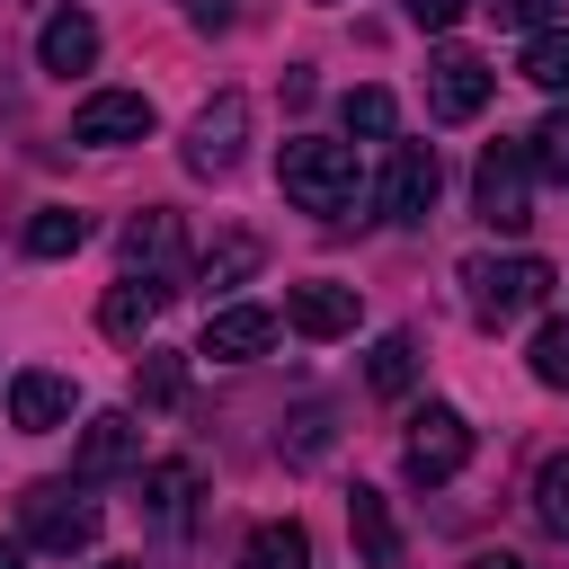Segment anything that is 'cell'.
<instances>
[{
    "label": "cell",
    "instance_id": "obj_25",
    "mask_svg": "<svg viewBox=\"0 0 569 569\" xmlns=\"http://www.w3.org/2000/svg\"><path fill=\"white\" fill-rule=\"evenodd\" d=\"M533 516H542V525L569 542V453H551V462L533 471Z\"/></svg>",
    "mask_w": 569,
    "mask_h": 569
},
{
    "label": "cell",
    "instance_id": "obj_4",
    "mask_svg": "<svg viewBox=\"0 0 569 569\" xmlns=\"http://www.w3.org/2000/svg\"><path fill=\"white\" fill-rule=\"evenodd\" d=\"M471 204H480L489 231H525V222H533V160H525V142H489V151H480Z\"/></svg>",
    "mask_w": 569,
    "mask_h": 569
},
{
    "label": "cell",
    "instance_id": "obj_19",
    "mask_svg": "<svg viewBox=\"0 0 569 569\" xmlns=\"http://www.w3.org/2000/svg\"><path fill=\"white\" fill-rule=\"evenodd\" d=\"M240 569H311V533L293 516H267L249 542H240Z\"/></svg>",
    "mask_w": 569,
    "mask_h": 569
},
{
    "label": "cell",
    "instance_id": "obj_24",
    "mask_svg": "<svg viewBox=\"0 0 569 569\" xmlns=\"http://www.w3.org/2000/svg\"><path fill=\"white\" fill-rule=\"evenodd\" d=\"M525 160H533V169H542L551 187H569V107L533 124V142H525Z\"/></svg>",
    "mask_w": 569,
    "mask_h": 569
},
{
    "label": "cell",
    "instance_id": "obj_11",
    "mask_svg": "<svg viewBox=\"0 0 569 569\" xmlns=\"http://www.w3.org/2000/svg\"><path fill=\"white\" fill-rule=\"evenodd\" d=\"M436 204V151L427 142H391V169H382V222H427Z\"/></svg>",
    "mask_w": 569,
    "mask_h": 569
},
{
    "label": "cell",
    "instance_id": "obj_26",
    "mask_svg": "<svg viewBox=\"0 0 569 569\" xmlns=\"http://www.w3.org/2000/svg\"><path fill=\"white\" fill-rule=\"evenodd\" d=\"M525 365H533V382L569 391V320H542V329H533V356H525Z\"/></svg>",
    "mask_w": 569,
    "mask_h": 569
},
{
    "label": "cell",
    "instance_id": "obj_31",
    "mask_svg": "<svg viewBox=\"0 0 569 569\" xmlns=\"http://www.w3.org/2000/svg\"><path fill=\"white\" fill-rule=\"evenodd\" d=\"M178 9H187L196 27H222V18H231V0H178Z\"/></svg>",
    "mask_w": 569,
    "mask_h": 569
},
{
    "label": "cell",
    "instance_id": "obj_14",
    "mask_svg": "<svg viewBox=\"0 0 569 569\" xmlns=\"http://www.w3.org/2000/svg\"><path fill=\"white\" fill-rule=\"evenodd\" d=\"M267 347H276V311H258V302H222L204 320V356H222V365H249Z\"/></svg>",
    "mask_w": 569,
    "mask_h": 569
},
{
    "label": "cell",
    "instance_id": "obj_23",
    "mask_svg": "<svg viewBox=\"0 0 569 569\" xmlns=\"http://www.w3.org/2000/svg\"><path fill=\"white\" fill-rule=\"evenodd\" d=\"M80 240H89V222H80L71 204H44V213L27 222V249H36V258H71Z\"/></svg>",
    "mask_w": 569,
    "mask_h": 569
},
{
    "label": "cell",
    "instance_id": "obj_33",
    "mask_svg": "<svg viewBox=\"0 0 569 569\" xmlns=\"http://www.w3.org/2000/svg\"><path fill=\"white\" fill-rule=\"evenodd\" d=\"M0 569H27V551H18V542H0Z\"/></svg>",
    "mask_w": 569,
    "mask_h": 569
},
{
    "label": "cell",
    "instance_id": "obj_13",
    "mask_svg": "<svg viewBox=\"0 0 569 569\" xmlns=\"http://www.w3.org/2000/svg\"><path fill=\"white\" fill-rule=\"evenodd\" d=\"M284 320H293L302 338H347V329H356V284L311 276V284H293V293H284Z\"/></svg>",
    "mask_w": 569,
    "mask_h": 569
},
{
    "label": "cell",
    "instance_id": "obj_3",
    "mask_svg": "<svg viewBox=\"0 0 569 569\" xmlns=\"http://www.w3.org/2000/svg\"><path fill=\"white\" fill-rule=\"evenodd\" d=\"M18 533H27L36 551L71 560V551L98 542V498H80L71 480H36V489H18Z\"/></svg>",
    "mask_w": 569,
    "mask_h": 569
},
{
    "label": "cell",
    "instance_id": "obj_28",
    "mask_svg": "<svg viewBox=\"0 0 569 569\" xmlns=\"http://www.w3.org/2000/svg\"><path fill=\"white\" fill-rule=\"evenodd\" d=\"M178 391H187V365H178V356H160V347H151V356H142V400H151V409H169V400H178Z\"/></svg>",
    "mask_w": 569,
    "mask_h": 569
},
{
    "label": "cell",
    "instance_id": "obj_27",
    "mask_svg": "<svg viewBox=\"0 0 569 569\" xmlns=\"http://www.w3.org/2000/svg\"><path fill=\"white\" fill-rule=\"evenodd\" d=\"M400 124V107H391V89H347V133H365V142H382Z\"/></svg>",
    "mask_w": 569,
    "mask_h": 569
},
{
    "label": "cell",
    "instance_id": "obj_22",
    "mask_svg": "<svg viewBox=\"0 0 569 569\" xmlns=\"http://www.w3.org/2000/svg\"><path fill=\"white\" fill-rule=\"evenodd\" d=\"M533 89H569V27H533L525 36V62H516Z\"/></svg>",
    "mask_w": 569,
    "mask_h": 569
},
{
    "label": "cell",
    "instance_id": "obj_20",
    "mask_svg": "<svg viewBox=\"0 0 569 569\" xmlns=\"http://www.w3.org/2000/svg\"><path fill=\"white\" fill-rule=\"evenodd\" d=\"M365 382H373V400H400V391L418 382V338H409V329H382L373 356H365Z\"/></svg>",
    "mask_w": 569,
    "mask_h": 569
},
{
    "label": "cell",
    "instance_id": "obj_32",
    "mask_svg": "<svg viewBox=\"0 0 569 569\" xmlns=\"http://www.w3.org/2000/svg\"><path fill=\"white\" fill-rule=\"evenodd\" d=\"M471 569H525V560H516V551H480Z\"/></svg>",
    "mask_w": 569,
    "mask_h": 569
},
{
    "label": "cell",
    "instance_id": "obj_10",
    "mask_svg": "<svg viewBox=\"0 0 569 569\" xmlns=\"http://www.w3.org/2000/svg\"><path fill=\"white\" fill-rule=\"evenodd\" d=\"M142 133H151V98H142V89H89V98L71 107V142L116 151V142H142Z\"/></svg>",
    "mask_w": 569,
    "mask_h": 569
},
{
    "label": "cell",
    "instance_id": "obj_5",
    "mask_svg": "<svg viewBox=\"0 0 569 569\" xmlns=\"http://www.w3.org/2000/svg\"><path fill=\"white\" fill-rule=\"evenodd\" d=\"M462 462H471V427H462V409H445V400H427V409L409 418V445H400V471H409L418 489H445V480H462Z\"/></svg>",
    "mask_w": 569,
    "mask_h": 569
},
{
    "label": "cell",
    "instance_id": "obj_1",
    "mask_svg": "<svg viewBox=\"0 0 569 569\" xmlns=\"http://www.w3.org/2000/svg\"><path fill=\"white\" fill-rule=\"evenodd\" d=\"M276 187L302 204V213H320V222H338L356 196H365V178H356V142H320V133H302V142H284V160H276Z\"/></svg>",
    "mask_w": 569,
    "mask_h": 569
},
{
    "label": "cell",
    "instance_id": "obj_21",
    "mask_svg": "<svg viewBox=\"0 0 569 569\" xmlns=\"http://www.w3.org/2000/svg\"><path fill=\"white\" fill-rule=\"evenodd\" d=\"M142 507H151L160 525H187V507H196V462H151V471H142Z\"/></svg>",
    "mask_w": 569,
    "mask_h": 569
},
{
    "label": "cell",
    "instance_id": "obj_30",
    "mask_svg": "<svg viewBox=\"0 0 569 569\" xmlns=\"http://www.w3.org/2000/svg\"><path fill=\"white\" fill-rule=\"evenodd\" d=\"M400 9H409V27H436V36H445V27H453L462 9H480V0H400Z\"/></svg>",
    "mask_w": 569,
    "mask_h": 569
},
{
    "label": "cell",
    "instance_id": "obj_15",
    "mask_svg": "<svg viewBox=\"0 0 569 569\" xmlns=\"http://www.w3.org/2000/svg\"><path fill=\"white\" fill-rule=\"evenodd\" d=\"M36 62L62 71V80L89 71V62H98V18H89V9H53V18L36 27Z\"/></svg>",
    "mask_w": 569,
    "mask_h": 569
},
{
    "label": "cell",
    "instance_id": "obj_6",
    "mask_svg": "<svg viewBox=\"0 0 569 569\" xmlns=\"http://www.w3.org/2000/svg\"><path fill=\"white\" fill-rule=\"evenodd\" d=\"M124 276H151L160 293H178V276H187V231H178L169 204H142V213L124 222Z\"/></svg>",
    "mask_w": 569,
    "mask_h": 569
},
{
    "label": "cell",
    "instance_id": "obj_18",
    "mask_svg": "<svg viewBox=\"0 0 569 569\" xmlns=\"http://www.w3.org/2000/svg\"><path fill=\"white\" fill-rule=\"evenodd\" d=\"M258 267H267V240H258V231H222L196 276H204V293H231V284H249Z\"/></svg>",
    "mask_w": 569,
    "mask_h": 569
},
{
    "label": "cell",
    "instance_id": "obj_8",
    "mask_svg": "<svg viewBox=\"0 0 569 569\" xmlns=\"http://www.w3.org/2000/svg\"><path fill=\"white\" fill-rule=\"evenodd\" d=\"M489 89H498V71H489L480 53H462V44H445V53L427 62V107H436L445 124H471V116L489 107Z\"/></svg>",
    "mask_w": 569,
    "mask_h": 569
},
{
    "label": "cell",
    "instance_id": "obj_9",
    "mask_svg": "<svg viewBox=\"0 0 569 569\" xmlns=\"http://www.w3.org/2000/svg\"><path fill=\"white\" fill-rule=\"evenodd\" d=\"M240 142H249V98L222 89V98L196 107V124H187V169H196V178H222V169L240 160Z\"/></svg>",
    "mask_w": 569,
    "mask_h": 569
},
{
    "label": "cell",
    "instance_id": "obj_29",
    "mask_svg": "<svg viewBox=\"0 0 569 569\" xmlns=\"http://www.w3.org/2000/svg\"><path fill=\"white\" fill-rule=\"evenodd\" d=\"M498 27H551V0H480Z\"/></svg>",
    "mask_w": 569,
    "mask_h": 569
},
{
    "label": "cell",
    "instance_id": "obj_12",
    "mask_svg": "<svg viewBox=\"0 0 569 569\" xmlns=\"http://www.w3.org/2000/svg\"><path fill=\"white\" fill-rule=\"evenodd\" d=\"M71 418V373H53V365H27V373H9V427H27V436H53Z\"/></svg>",
    "mask_w": 569,
    "mask_h": 569
},
{
    "label": "cell",
    "instance_id": "obj_7",
    "mask_svg": "<svg viewBox=\"0 0 569 569\" xmlns=\"http://www.w3.org/2000/svg\"><path fill=\"white\" fill-rule=\"evenodd\" d=\"M142 462V418L133 409H98L89 427H80V445H71V480L89 489V480H116V471H133Z\"/></svg>",
    "mask_w": 569,
    "mask_h": 569
},
{
    "label": "cell",
    "instance_id": "obj_16",
    "mask_svg": "<svg viewBox=\"0 0 569 569\" xmlns=\"http://www.w3.org/2000/svg\"><path fill=\"white\" fill-rule=\"evenodd\" d=\"M347 533H356L365 569H400V525H391V498L382 489H347Z\"/></svg>",
    "mask_w": 569,
    "mask_h": 569
},
{
    "label": "cell",
    "instance_id": "obj_17",
    "mask_svg": "<svg viewBox=\"0 0 569 569\" xmlns=\"http://www.w3.org/2000/svg\"><path fill=\"white\" fill-rule=\"evenodd\" d=\"M160 302H169V293H160L151 276H124V284H107V302H98V329L133 347V338H142V329L160 320Z\"/></svg>",
    "mask_w": 569,
    "mask_h": 569
},
{
    "label": "cell",
    "instance_id": "obj_2",
    "mask_svg": "<svg viewBox=\"0 0 569 569\" xmlns=\"http://www.w3.org/2000/svg\"><path fill=\"white\" fill-rule=\"evenodd\" d=\"M462 302L480 329H507L551 302V267L542 258H462Z\"/></svg>",
    "mask_w": 569,
    "mask_h": 569
},
{
    "label": "cell",
    "instance_id": "obj_34",
    "mask_svg": "<svg viewBox=\"0 0 569 569\" xmlns=\"http://www.w3.org/2000/svg\"><path fill=\"white\" fill-rule=\"evenodd\" d=\"M98 569H142V560H98Z\"/></svg>",
    "mask_w": 569,
    "mask_h": 569
}]
</instances>
